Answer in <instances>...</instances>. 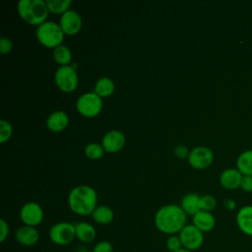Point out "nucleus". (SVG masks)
Returning a JSON list of instances; mask_svg holds the SVG:
<instances>
[{"mask_svg":"<svg viewBox=\"0 0 252 252\" xmlns=\"http://www.w3.org/2000/svg\"><path fill=\"white\" fill-rule=\"evenodd\" d=\"M240 188L244 192H252V175H243L240 183Z\"/></svg>","mask_w":252,"mask_h":252,"instance_id":"obj_33","label":"nucleus"},{"mask_svg":"<svg viewBox=\"0 0 252 252\" xmlns=\"http://www.w3.org/2000/svg\"><path fill=\"white\" fill-rule=\"evenodd\" d=\"M58 24L64 34L75 35L81 31L83 21L78 12L69 10L60 16Z\"/></svg>","mask_w":252,"mask_h":252,"instance_id":"obj_11","label":"nucleus"},{"mask_svg":"<svg viewBox=\"0 0 252 252\" xmlns=\"http://www.w3.org/2000/svg\"><path fill=\"white\" fill-rule=\"evenodd\" d=\"M189 150L186 146L184 145H177L174 149V155L177 158L180 159H184V158H188L189 156Z\"/></svg>","mask_w":252,"mask_h":252,"instance_id":"obj_32","label":"nucleus"},{"mask_svg":"<svg viewBox=\"0 0 252 252\" xmlns=\"http://www.w3.org/2000/svg\"><path fill=\"white\" fill-rule=\"evenodd\" d=\"M223 206L225 207V209H227V210H229V211H232V210L235 209L236 204H235L234 200H232V199H230V198H226V199H224V201H223Z\"/></svg>","mask_w":252,"mask_h":252,"instance_id":"obj_34","label":"nucleus"},{"mask_svg":"<svg viewBox=\"0 0 252 252\" xmlns=\"http://www.w3.org/2000/svg\"><path fill=\"white\" fill-rule=\"evenodd\" d=\"M70 210L79 216L92 215L97 207V194L89 185H78L74 187L68 196Z\"/></svg>","mask_w":252,"mask_h":252,"instance_id":"obj_2","label":"nucleus"},{"mask_svg":"<svg viewBox=\"0 0 252 252\" xmlns=\"http://www.w3.org/2000/svg\"><path fill=\"white\" fill-rule=\"evenodd\" d=\"M35 34L41 45L53 49L62 44L65 35L59 24L53 21H46L38 26Z\"/></svg>","mask_w":252,"mask_h":252,"instance_id":"obj_4","label":"nucleus"},{"mask_svg":"<svg viewBox=\"0 0 252 252\" xmlns=\"http://www.w3.org/2000/svg\"><path fill=\"white\" fill-rule=\"evenodd\" d=\"M236 223L244 234L252 236V206H243L238 210L236 214Z\"/></svg>","mask_w":252,"mask_h":252,"instance_id":"obj_15","label":"nucleus"},{"mask_svg":"<svg viewBox=\"0 0 252 252\" xmlns=\"http://www.w3.org/2000/svg\"><path fill=\"white\" fill-rule=\"evenodd\" d=\"M49 238L56 245H68L76 238L75 224L60 221L53 224L49 229Z\"/></svg>","mask_w":252,"mask_h":252,"instance_id":"obj_7","label":"nucleus"},{"mask_svg":"<svg viewBox=\"0 0 252 252\" xmlns=\"http://www.w3.org/2000/svg\"><path fill=\"white\" fill-rule=\"evenodd\" d=\"M186 214L179 205L168 204L159 208L154 217L155 226L167 235L177 234L186 225Z\"/></svg>","mask_w":252,"mask_h":252,"instance_id":"obj_1","label":"nucleus"},{"mask_svg":"<svg viewBox=\"0 0 252 252\" xmlns=\"http://www.w3.org/2000/svg\"><path fill=\"white\" fill-rule=\"evenodd\" d=\"M17 10L22 20L37 27L46 22L49 14L46 2L43 0H20Z\"/></svg>","mask_w":252,"mask_h":252,"instance_id":"obj_3","label":"nucleus"},{"mask_svg":"<svg viewBox=\"0 0 252 252\" xmlns=\"http://www.w3.org/2000/svg\"><path fill=\"white\" fill-rule=\"evenodd\" d=\"M15 238L24 246H33L39 240V232L36 227L24 224L16 230Z\"/></svg>","mask_w":252,"mask_h":252,"instance_id":"obj_13","label":"nucleus"},{"mask_svg":"<svg viewBox=\"0 0 252 252\" xmlns=\"http://www.w3.org/2000/svg\"><path fill=\"white\" fill-rule=\"evenodd\" d=\"M200 197L198 194L188 193L182 197L179 206L186 215L193 217L200 211Z\"/></svg>","mask_w":252,"mask_h":252,"instance_id":"obj_19","label":"nucleus"},{"mask_svg":"<svg viewBox=\"0 0 252 252\" xmlns=\"http://www.w3.org/2000/svg\"><path fill=\"white\" fill-rule=\"evenodd\" d=\"M75 230H76V238L83 243L93 242L96 237V231L94 226L86 221H81L76 223Z\"/></svg>","mask_w":252,"mask_h":252,"instance_id":"obj_18","label":"nucleus"},{"mask_svg":"<svg viewBox=\"0 0 252 252\" xmlns=\"http://www.w3.org/2000/svg\"><path fill=\"white\" fill-rule=\"evenodd\" d=\"M93 252H113V246L109 241L101 240L94 246Z\"/></svg>","mask_w":252,"mask_h":252,"instance_id":"obj_29","label":"nucleus"},{"mask_svg":"<svg viewBox=\"0 0 252 252\" xmlns=\"http://www.w3.org/2000/svg\"><path fill=\"white\" fill-rule=\"evenodd\" d=\"M13 133V128L10 122H8L5 119H2L0 121V143L4 144L7 142Z\"/></svg>","mask_w":252,"mask_h":252,"instance_id":"obj_26","label":"nucleus"},{"mask_svg":"<svg viewBox=\"0 0 252 252\" xmlns=\"http://www.w3.org/2000/svg\"><path fill=\"white\" fill-rule=\"evenodd\" d=\"M187 160L193 168L205 169L213 163L214 154L212 150L209 149L208 147H195L190 151Z\"/></svg>","mask_w":252,"mask_h":252,"instance_id":"obj_10","label":"nucleus"},{"mask_svg":"<svg viewBox=\"0 0 252 252\" xmlns=\"http://www.w3.org/2000/svg\"><path fill=\"white\" fill-rule=\"evenodd\" d=\"M193 223L199 230L204 232L211 231L216 224L215 217L211 212L206 211H199L193 216Z\"/></svg>","mask_w":252,"mask_h":252,"instance_id":"obj_16","label":"nucleus"},{"mask_svg":"<svg viewBox=\"0 0 252 252\" xmlns=\"http://www.w3.org/2000/svg\"><path fill=\"white\" fill-rule=\"evenodd\" d=\"M236 168L243 175H252V149L246 150L238 156Z\"/></svg>","mask_w":252,"mask_h":252,"instance_id":"obj_22","label":"nucleus"},{"mask_svg":"<svg viewBox=\"0 0 252 252\" xmlns=\"http://www.w3.org/2000/svg\"><path fill=\"white\" fill-rule=\"evenodd\" d=\"M46 5L49 13L62 15L70 10L72 5L71 0H46Z\"/></svg>","mask_w":252,"mask_h":252,"instance_id":"obj_24","label":"nucleus"},{"mask_svg":"<svg viewBox=\"0 0 252 252\" xmlns=\"http://www.w3.org/2000/svg\"><path fill=\"white\" fill-rule=\"evenodd\" d=\"M43 217V210L36 202H28L20 210V219L25 225L36 227L42 222Z\"/></svg>","mask_w":252,"mask_h":252,"instance_id":"obj_9","label":"nucleus"},{"mask_svg":"<svg viewBox=\"0 0 252 252\" xmlns=\"http://www.w3.org/2000/svg\"><path fill=\"white\" fill-rule=\"evenodd\" d=\"M13 48V43L11 41L10 38L2 36L0 38V52L2 54H6L9 53Z\"/></svg>","mask_w":252,"mask_h":252,"instance_id":"obj_31","label":"nucleus"},{"mask_svg":"<svg viewBox=\"0 0 252 252\" xmlns=\"http://www.w3.org/2000/svg\"><path fill=\"white\" fill-rule=\"evenodd\" d=\"M243 174L237 168H227L220 176V184L226 189H236L240 187Z\"/></svg>","mask_w":252,"mask_h":252,"instance_id":"obj_17","label":"nucleus"},{"mask_svg":"<svg viewBox=\"0 0 252 252\" xmlns=\"http://www.w3.org/2000/svg\"><path fill=\"white\" fill-rule=\"evenodd\" d=\"M175 252H193V251H191V250H188V249H186V248L182 247V248H180L179 250H177V251H175Z\"/></svg>","mask_w":252,"mask_h":252,"instance_id":"obj_35","label":"nucleus"},{"mask_svg":"<svg viewBox=\"0 0 252 252\" xmlns=\"http://www.w3.org/2000/svg\"><path fill=\"white\" fill-rule=\"evenodd\" d=\"M125 145V136L121 131L110 130L104 134L101 140V146L107 153H117Z\"/></svg>","mask_w":252,"mask_h":252,"instance_id":"obj_12","label":"nucleus"},{"mask_svg":"<svg viewBox=\"0 0 252 252\" xmlns=\"http://www.w3.org/2000/svg\"><path fill=\"white\" fill-rule=\"evenodd\" d=\"M102 98L94 92H88L79 96L76 102L77 111L87 118L97 116L102 110Z\"/></svg>","mask_w":252,"mask_h":252,"instance_id":"obj_5","label":"nucleus"},{"mask_svg":"<svg viewBox=\"0 0 252 252\" xmlns=\"http://www.w3.org/2000/svg\"><path fill=\"white\" fill-rule=\"evenodd\" d=\"M182 247L195 251L201 248L204 243V233L194 224H186L178 233Z\"/></svg>","mask_w":252,"mask_h":252,"instance_id":"obj_8","label":"nucleus"},{"mask_svg":"<svg viewBox=\"0 0 252 252\" xmlns=\"http://www.w3.org/2000/svg\"><path fill=\"white\" fill-rule=\"evenodd\" d=\"M53 59L60 66H69L72 61V52L70 48L64 44H61L53 49Z\"/></svg>","mask_w":252,"mask_h":252,"instance_id":"obj_23","label":"nucleus"},{"mask_svg":"<svg viewBox=\"0 0 252 252\" xmlns=\"http://www.w3.org/2000/svg\"><path fill=\"white\" fill-rule=\"evenodd\" d=\"M69 124V116L63 110H56L49 114L46 119V127L49 131L58 133L67 128Z\"/></svg>","mask_w":252,"mask_h":252,"instance_id":"obj_14","label":"nucleus"},{"mask_svg":"<svg viewBox=\"0 0 252 252\" xmlns=\"http://www.w3.org/2000/svg\"><path fill=\"white\" fill-rule=\"evenodd\" d=\"M166 247L169 251L171 252H175L177 250H179L180 248H182V243L180 240L179 235L177 234H173V235H169L168 238L166 239Z\"/></svg>","mask_w":252,"mask_h":252,"instance_id":"obj_28","label":"nucleus"},{"mask_svg":"<svg viewBox=\"0 0 252 252\" xmlns=\"http://www.w3.org/2000/svg\"><path fill=\"white\" fill-rule=\"evenodd\" d=\"M84 153L86 155L87 158H89L90 159L93 160H96L99 159L103 157L105 151L103 149V147L101 146V144H97V143H89L84 150Z\"/></svg>","mask_w":252,"mask_h":252,"instance_id":"obj_25","label":"nucleus"},{"mask_svg":"<svg viewBox=\"0 0 252 252\" xmlns=\"http://www.w3.org/2000/svg\"><path fill=\"white\" fill-rule=\"evenodd\" d=\"M54 82L57 88L64 93L74 92L79 83L77 72L71 65L60 66L54 74Z\"/></svg>","mask_w":252,"mask_h":252,"instance_id":"obj_6","label":"nucleus"},{"mask_svg":"<svg viewBox=\"0 0 252 252\" xmlns=\"http://www.w3.org/2000/svg\"><path fill=\"white\" fill-rule=\"evenodd\" d=\"M217 201L212 195H203L200 197V211L211 212L216 208Z\"/></svg>","mask_w":252,"mask_h":252,"instance_id":"obj_27","label":"nucleus"},{"mask_svg":"<svg viewBox=\"0 0 252 252\" xmlns=\"http://www.w3.org/2000/svg\"><path fill=\"white\" fill-rule=\"evenodd\" d=\"M10 233V227L8 222L4 220L1 219L0 220V242H4Z\"/></svg>","mask_w":252,"mask_h":252,"instance_id":"obj_30","label":"nucleus"},{"mask_svg":"<svg viewBox=\"0 0 252 252\" xmlns=\"http://www.w3.org/2000/svg\"><path fill=\"white\" fill-rule=\"evenodd\" d=\"M91 216L96 223L101 225H106L113 220L114 213L108 206L100 205L94 209V211Z\"/></svg>","mask_w":252,"mask_h":252,"instance_id":"obj_20","label":"nucleus"},{"mask_svg":"<svg viewBox=\"0 0 252 252\" xmlns=\"http://www.w3.org/2000/svg\"><path fill=\"white\" fill-rule=\"evenodd\" d=\"M114 88H115L114 83L110 78L102 77L96 81L94 92L97 95H99L101 98H105L110 96L113 94Z\"/></svg>","mask_w":252,"mask_h":252,"instance_id":"obj_21","label":"nucleus"}]
</instances>
